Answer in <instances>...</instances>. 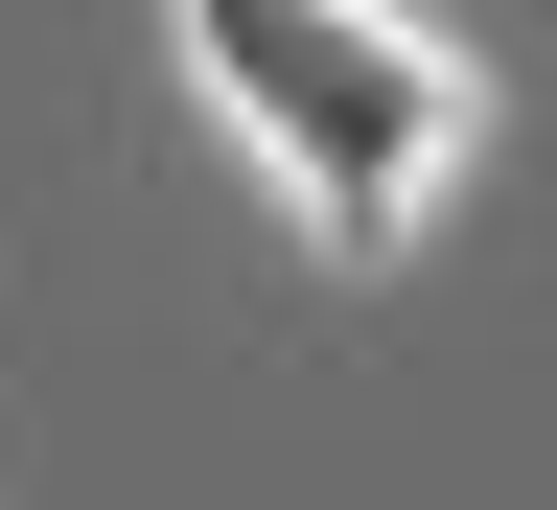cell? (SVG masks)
Wrapping results in <instances>:
<instances>
[{
  "mask_svg": "<svg viewBox=\"0 0 557 510\" xmlns=\"http://www.w3.org/2000/svg\"><path fill=\"white\" fill-rule=\"evenodd\" d=\"M163 47H186V116L278 186L302 256H395L487 116V70L418 0H163Z\"/></svg>",
  "mask_w": 557,
  "mask_h": 510,
  "instance_id": "6da1fadb",
  "label": "cell"
}]
</instances>
